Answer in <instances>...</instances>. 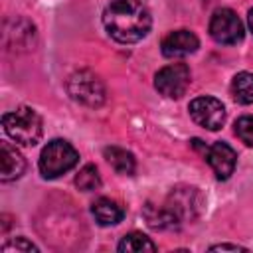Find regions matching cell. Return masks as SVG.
Wrapping results in <instances>:
<instances>
[{
  "instance_id": "cell-1",
  "label": "cell",
  "mask_w": 253,
  "mask_h": 253,
  "mask_svg": "<svg viewBox=\"0 0 253 253\" xmlns=\"http://www.w3.org/2000/svg\"><path fill=\"white\" fill-rule=\"evenodd\" d=\"M103 24L113 40L134 43L150 32L152 16L138 0H113L103 12Z\"/></svg>"
},
{
  "instance_id": "cell-2",
  "label": "cell",
  "mask_w": 253,
  "mask_h": 253,
  "mask_svg": "<svg viewBox=\"0 0 253 253\" xmlns=\"http://www.w3.org/2000/svg\"><path fill=\"white\" fill-rule=\"evenodd\" d=\"M2 126L12 140L24 146H34L43 132L42 117L32 107H18L16 111L4 113Z\"/></svg>"
},
{
  "instance_id": "cell-3",
  "label": "cell",
  "mask_w": 253,
  "mask_h": 253,
  "mask_svg": "<svg viewBox=\"0 0 253 253\" xmlns=\"http://www.w3.org/2000/svg\"><path fill=\"white\" fill-rule=\"evenodd\" d=\"M79 162V152L63 138H55L51 142H47L40 154V172L43 178L53 180L59 178L61 174L69 172L71 168H75Z\"/></svg>"
},
{
  "instance_id": "cell-4",
  "label": "cell",
  "mask_w": 253,
  "mask_h": 253,
  "mask_svg": "<svg viewBox=\"0 0 253 253\" xmlns=\"http://www.w3.org/2000/svg\"><path fill=\"white\" fill-rule=\"evenodd\" d=\"M67 91L69 95L87 107H101L105 101V85L103 81L87 69L75 71L69 79H67Z\"/></svg>"
},
{
  "instance_id": "cell-5",
  "label": "cell",
  "mask_w": 253,
  "mask_h": 253,
  "mask_svg": "<svg viewBox=\"0 0 253 253\" xmlns=\"http://www.w3.org/2000/svg\"><path fill=\"white\" fill-rule=\"evenodd\" d=\"M164 206L182 223V221H192L200 215V211L204 208V198H202L200 190L194 186H178L168 194Z\"/></svg>"
},
{
  "instance_id": "cell-6",
  "label": "cell",
  "mask_w": 253,
  "mask_h": 253,
  "mask_svg": "<svg viewBox=\"0 0 253 253\" xmlns=\"http://www.w3.org/2000/svg\"><path fill=\"white\" fill-rule=\"evenodd\" d=\"M190 81H192V73L186 63H170L154 75L156 91L168 99H180L188 91Z\"/></svg>"
},
{
  "instance_id": "cell-7",
  "label": "cell",
  "mask_w": 253,
  "mask_h": 253,
  "mask_svg": "<svg viewBox=\"0 0 253 253\" xmlns=\"http://www.w3.org/2000/svg\"><path fill=\"white\" fill-rule=\"evenodd\" d=\"M243 24L237 18V14L229 8H219L211 14L210 20V36L223 45H233L243 40Z\"/></svg>"
},
{
  "instance_id": "cell-8",
  "label": "cell",
  "mask_w": 253,
  "mask_h": 253,
  "mask_svg": "<svg viewBox=\"0 0 253 253\" xmlns=\"http://www.w3.org/2000/svg\"><path fill=\"white\" fill-rule=\"evenodd\" d=\"M188 111L192 121L208 130H219L225 123V107L215 97H196L190 101Z\"/></svg>"
},
{
  "instance_id": "cell-9",
  "label": "cell",
  "mask_w": 253,
  "mask_h": 253,
  "mask_svg": "<svg viewBox=\"0 0 253 253\" xmlns=\"http://www.w3.org/2000/svg\"><path fill=\"white\" fill-rule=\"evenodd\" d=\"M204 156L208 160V164L211 166L213 174L217 180H227L233 170H235V162H237V154L235 150L225 144V142H213L211 146L204 148Z\"/></svg>"
},
{
  "instance_id": "cell-10",
  "label": "cell",
  "mask_w": 253,
  "mask_h": 253,
  "mask_svg": "<svg viewBox=\"0 0 253 253\" xmlns=\"http://www.w3.org/2000/svg\"><path fill=\"white\" fill-rule=\"evenodd\" d=\"M160 47H162V55L164 57H170V59L186 57V55L194 53L200 47V40L190 30H176V32H170L162 40Z\"/></svg>"
},
{
  "instance_id": "cell-11",
  "label": "cell",
  "mask_w": 253,
  "mask_h": 253,
  "mask_svg": "<svg viewBox=\"0 0 253 253\" xmlns=\"http://www.w3.org/2000/svg\"><path fill=\"white\" fill-rule=\"evenodd\" d=\"M0 152H2V164H0V180L2 182H12L18 180L24 170H26V160L24 156L12 146L8 140L0 142Z\"/></svg>"
},
{
  "instance_id": "cell-12",
  "label": "cell",
  "mask_w": 253,
  "mask_h": 253,
  "mask_svg": "<svg viewBox=\"0 0 253 253\" xmlns=\"http://www.w3.org/2000/svg\"><path fill=\"white\" fill-rule=\"evenodd\" d=\"M91 213L99 225H117L125 217V210L111 198H99L91 204Z\"/></svg>"
},
{
  "instance_id": "cell-13",
  "label": "cell",
  "mask_w": 253,
  "mask_h": 253,
  "mask_svg": "<svg viewBox=\"0 0 253 253\" xmlns=\"http://www.w3.org/2000/svg\"><path fill=\"white\" fill-rule=\"evenodd\" d=\"M103 154H105L107 162L115 168V172L125 174V176H132V174H134V170H136V160H134V156H132L128 150L119 148V146H107V148L103 150Z\"/></svg>"
},
{
  "instance_id": "cell-14",
  "label": "cell",
  "mask_w": 253,
  "mask_h": 253,
  "mask_svg": "<svg viewBox=\"0 0 253 253\" xmlns=\"http://www.w3.org/2000/svg\"><path fill=\"white\" fill-rule=\"evenodd\" d=\"M144 217L148 221V225L152 229H172V227H178L180 221L174 217V213L166 208V206H152V204H146L144 208Z\"/></svg>"
},
{
  "instance_id": "cell-15",
  "label": "cell",
  "mask_w": 253,
  "mask_h": 253,
  "mask_svg": "<svg viewBox=\"0 0 253 253\" xmlns=\"http://www.w3.org/2000/svg\"><path fill=\"white\" fill-rule=\"evenodd\" d=\"M231 95L237 103L251 105L253 103V73L249 71L237 73L231 81Z\"/></svg>"
},
{
  "instance_id": "cell-16",
  "label": "cell",
  "mask_w": 253,
  "mask_h": 253,
  "mask_svg": "<svg viewBox=\"0 0 253 253\" xmlns=\"http://www.w3.org/2000/svg\"><path fill=\"white\" fill-rule=\"evenodd\" d=\"M119 251H128V253H140V251H156V243L150 239V237H146L144 233H138V231H132V233H126L123 239H121V243H119V247H117Z\"/></svg>"
},
{
  "instance_id": "cell-17",
  "label": "cell",
  "mask_w": 253,
  "mask_h": 253,
  "mask_svg": "<svg viewBox=\"0 0 253 253\" xmlns=\"http://www.w3.org/2000/svg\"><path fill=\"white\" fill-rule=\"evenodd\" d=\"M75 186L83 192H93L101 186V176H99V170L93 166V164H85L77 176H75Z\"/></svg>"
},
{
  "instance_id": "cell-18",
  "label": "cell",
  "mask_w": 253,
  "mask_h": 253,
  "mask_svg": "<svg viewBox=\"0 0 253 253\" xmlns=\"http://www.w3.org/2000/svg\"><path fill=\"white\" fill-rule=\"evenodd\" d=\"M235 134L237 138L247 144L253 146V117H241L235 121Z\"/></svg>"
},
{
  "instance_id": "cell-19",
  "label": "cell",
  "mask_w": 253,
  "mask_h": 253,
  "mask_svg": "<svg viewBox=\"0 0 253 253\" xmlns=\"http://www.w3.org/2000/svg\"><path fill=\"white\" fill-rule=\"evenodd\" d=\"M2 251L4 253H10V251H38V247L34 243H30L28 239H24V237H16V239L4 243Z\"/></svg>"
},
{
  "instance_id": "cell-20",
  "label": "cell",
  "mask_w": 253,
  "mask_h": 253,
  "mask_svg": "<svg viewBox=\"0 0 253 253\" xmlns=\"http://www.w3.org/2000/svg\"><path fill=\"white\" fill-rule=\"evenodd\" d=\"M211 249H213V251H225V249H231V251H243L245 247H241V245H233V243H219V245H213Z\"/></svg>"
},
{
  "instance_id": "cell-21",
  "label": "cell",
  "mask_w": 253,
  "mask_h": 253,
  "mask_svg": "<svg viewBox=\"0 0 253 253\" xmlns=\"http://www.w3.org/2000/svg\"><path fill=\"white\" fill-rule=\"evenodd\" d=\"M247 24H249V30L253 32V8H251L249 14H247Z\"/></svg>"
}]
</instances>
